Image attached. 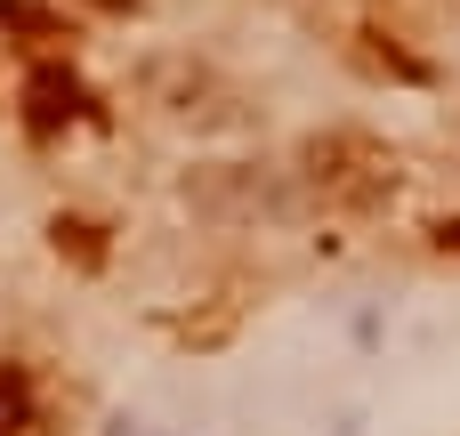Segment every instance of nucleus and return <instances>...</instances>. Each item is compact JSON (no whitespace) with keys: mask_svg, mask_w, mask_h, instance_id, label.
<instances>
[{"mask_svg":"<svg viewBox=\"0 0 460 436\" xmlns=\"http://www.w3.org/2000/svg\"><path fill=\"white\" fill-rule=\"evenodd\" d=\"M24 113H32V129L49 138L57 121H81V113H89V89H81L73 73H57V65H40V73L24 81Z\"/></svg>","mask_w":460,"mask_h":436,"instance_id":"1","label":"nucleus"},{"mask_svg":"<svg viewBox=\"0 0 460 436\" xmlns=\"http://www.w3.org/2000/svg\"><path fill=\"white\" fill-rule=\"evenodd\" d=\"M0 32H24V40H57L65 24L49 8H24V0H0Z\"/></svg>","mask_w":460,"mask_h":436,"instance_id":"2","label":"nucleus"},{"mask_svg":"<svg viewBox=\"0 0 460 436\" xmlns=\"http://www.w3.org/2000/svg\"><path fill=\"white\" fill-rule=\"evenodd\" d=\"M0 429H32V388L16 364H0Z\"/></svg>","mask_w":460,"mask_h":436,"instance_id":"3","label":"nucleus"}]
</instances>
